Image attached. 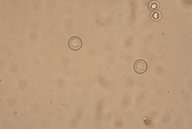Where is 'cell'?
Masks as SVG:
<instances>
[{
  "label": "cell",
  "mask_w": 192,
  "mask_h": 129,
  "mask_svg": "<svg viewBox=\"0 0 192 129\" xmlns=\"http://www.w3.org/2000/svg\"><path fill=\"white\" fill-rule=\"evenodd\" d=\"M82 46V42L81 38L77 36H73L68 41V47L73 51H78Z\"/></svg>",
  "instance_id": "6da1fadb"
},
{
  "label": "cell",
  "mask_w": 192,
  "mask_h": 129,
  "mask_svg": "<svg viewBox=\"0 0 192 129\" xmlns=\"http://www.w3.org/2000/svg\"><path fill=\"white\" fill-rule=\"evenodd\" d=\"M134 69L137 73L143 74L147 70V63L143 59H138L134 62Z\"/></svg>",
  "instance_id": "7a4b0ae2"
},
{
  "label": "cell",
  "mask_w": 192,
  "mask_h": 129,
  "mask_svg": "<svg viewBox=\"0 0 192 129\" xmlns=\"http://www.w3.org/2000/svg\"><path fill=\"white\" fill-rule=\"evenodd\" d=\"M149 7L151 10H155L159 7V3L155 1H152L151 3H149Z\"/></svg>",
  "instance_id": "3957f363"
},
{
  "label": "cell",
  "mask_w": 192,
  "mask_h": 129,
  "mask_svg": "<svg viewBox=\"0 0 192 129\" xmlns=\"http://www.w3.org/2000/svg\"><path fill=\"white\" fill-rule=\"evenodd\" d=\"M161 13H159V12H154L153 14H152L151 17L153 19H154L155 21L159 20V19H161Z\"/></svg>",
  "instance_id": "277c9868"
}]
</instances>
